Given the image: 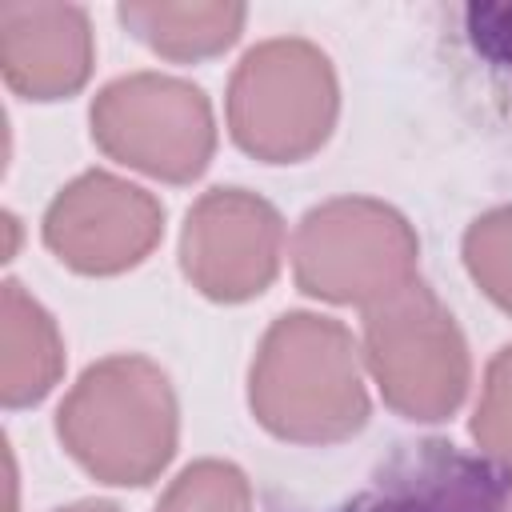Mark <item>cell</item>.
<instances>
[{
	"mask_svg": "<svg viewBox=\"0 0 512 512\" xmlns=\"http://www.w3.org/2000/svg\"><path fill=\"white\" fill-rule=\"evenodd\" d=\"M276 512H512V464L448 436L392 444L356 484Z\"/></svg>",
	"mask_w": 512,
	"mask_h": 512,
	"instance_id": "obj_1",
	"label": "cell"
},
{
	"mask_svg": "<svg viewBox=\"0 0 512 512\" xmlns=\"http://www.w3.org/2000/svg\"><path fill=\"white\" fill-rule=\"evenodd\" d=\"M460 20V48L472 68L496 88L504 100H512V4H464L452 8Z\"/></svg>",
	"mask_w": 512,
	"mask_h": 512,
	"instance_id": "obj_2",
	"label": "cell"
}]
</instances>
